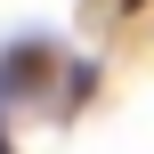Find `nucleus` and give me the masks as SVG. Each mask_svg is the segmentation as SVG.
<instances>
[{
	"mask_svg": "<svg viewBox=\"0 0 154 154\" xmlns=\"http://www.w3.org/2000/svg\"><path fill=\"white\" fill-rule=\"evenodd\" d=\"M0 154H8V130H0Z\"/></svg>",
	"mask_w": 154,
	"mask_h": 154,
	"instance_id": "obj_1",
	"label": "nucleus"
}]
</instances>
